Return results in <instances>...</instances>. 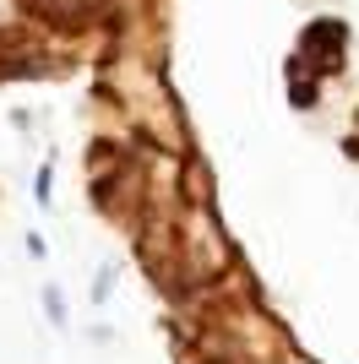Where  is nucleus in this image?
Wrapping results in <instances>:
<instances>
[{
	"label": "nucleus",
	"instance_id": "1",
	"mask_svg": "<svg viewBox=\"0 0 359 364\" xmlns=\"http://www.w3.org/2000/svg\"><path fill=\"white\" fill-rule=\"evenodd\" d=\"M343 44H348V28H343V22L316 16L311 28L299 33V49L288 55V65H299V71H311V76H327V71L343 65Z\"/></svg>",
	"mask_w": 359,
	"mask_h": 364
},
{
	"label": "nucleus",
	"instance_id": "2",
	"mask_svg": "<svg viewBox=\"0 0 359 364\" xmlns=\"http://www.w3.org/2000/svg\"><path fill=\"white\" fill-rule=\"evenodd\" d=\"M44 316L55 321L60 332H66V299H60V289H55V283H49V289H44Z\"/></svg>",
	"mask_w": 359,
	"mask_h": 364
},
{
	"label": "nucleus",
	"instance_id": "3",
	"mask_svg": "<svg viewBox=\"0 0 359 364\" xmlns=\"http://www.w3.org/2000/svg\"><path fill=\"white\" fill-rule=\"evenodd\" d=\"M109 283H115V267L104 261V267H98V277H93V304H104V299H109Z\"/></svg>",
	"mask_w": 359,
	"mask_h": 364
},
{
	"label": "nucleus",
	"instance_id": "4",
	"mask_svg": "<svg viewBox=\"0 0 359 364\" xmlns=\"http://www.w3.org/2000/svg\"><path fill=\"white\" fill-rule=\"evenodd\" d=\"M49 185H55V168H38V185H33V196H38V207H55V201H49Z\"/></svg>",
	"mask_w": 359,
	"mask_h": 364
}]
</instances>
